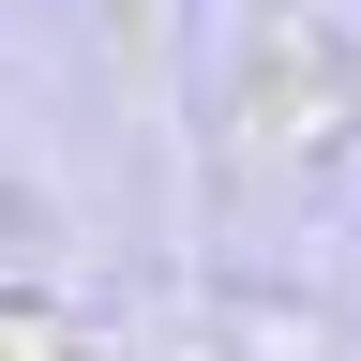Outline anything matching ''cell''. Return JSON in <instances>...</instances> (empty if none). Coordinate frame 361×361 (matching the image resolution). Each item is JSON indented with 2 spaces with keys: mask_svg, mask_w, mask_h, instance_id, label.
Returning <instances> with one entry per match:
<instances>
[{
  "mask_svg": "<svg viewBox=\"0 0 361 361\" xmlns=\"http://www.w3.org/2000/svg\"><path fill=\"white\" fill-rule=\"evenodd\" d=\"M0 361H90L75 331H30V316H0Z\"/></svg>",
  "mask_w": 361,
  "mask_h": 361,
  "instance_id": "1",
  "label": "cell"
}]
</instances>
